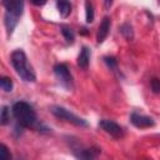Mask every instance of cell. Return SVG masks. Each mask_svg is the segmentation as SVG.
Listing matches in <instances>:
<instances>
[{"mask_svg":"<svg viewBox=\"0 0 160 160\" xmlns=\"http://www.w3.org/2000/svg\"><path fill=\"white\" fill-rule=\"evenodd\" d=\"M10 60H11V65H12L15 72L20 76L21 80H24L25 82H34L36 80L34 68L31 66V64L28 60L26 54L21 49L12 51Z\"/></svg>","mask_w":160,"mask_h":160,"instance_id":"cell-1","label":"cell"},{"mask_svg":"<svg viewBox=\"0 0 160 160\" xmlns=\"http://www.w3.org/2000/svg\"><path fill=\"white\" fill-rule=\"evenodd\" d=\"M12 116L22 128H38V118L34 108L26 101H16L11 108Z\"/></svg>","mask_w":160,"mask_h":160,"instance_id":"cell-2","label":"cell"},{"mask_svg":"<svg viewBox=\"0 0 160 160\" xmlns=\"http://www.w3.org/2000/svg\"><path fill=\"white\" fill-rule=\"evenodd\" d=\"M2 5L5 8L4 24L8 35H11L24 12V2L19 0H9V1H2Z\"/></svg>","mask_w":160,"mask_h":160,"instance_id":"cell-3","label":"cell"},{"mask_svg":"<svg viewBox=\"0 0 160 160\" xmlns=\"http://www.w3.org/2000/svg\"><path fill=\"white\" fill-rule=\"evenodd\" d=\"M51 112L58 118V119H61V120H65L68 122H71L72 125L75 126H80V128H86L89 124L85 119L82 118H79L78 115H75L74 112H71L70 110L65 109L64 106H52L51 108Z\"/></svg>","mask_w":160,"mask_h":160,"instance_id":"cell-4","label":"cell"},{"mask_svg":"<svg viewBox=\"0 0 160 160\" xmlns=\"http://www.w3.org/2000/svg\"><path fill=\"white\" fill-rule=\"evenodd\" d=\"M54 74L59 82L68 90H71L74 88V79L69 70V68L65 64H56L54 66Z\"/></svg>","mask_w":160,"mask_h":160,"instance_id":"cell-5","label":"cell"},{"mask_svg":"<svg viewBox=\"0 0 160 160\" xmlns=\"http://www.w3.org/2000/svg\"><path fill=\"white\" fill-rule=\"evenodd\" d=\"M99 126H100L106 134H109L110 136H112V138H115V139H120V138H122L124 134H125L124 129H122L118 122H115V121H112V120H109V119H102V120H100V121H99Z\"/></svg>","mask_w":160,"mask_h":160,"instance_id":"cell-6","label":"cell"},{"mask_svg":"<svg viewBox=\"0 0 160 160\" xmlns=\"http://www.w3.org/2000/svg\"><path fill=\"white\" fill-rule=\"evenodd\" d=\"M130 121L135 128H139V129H148L155 125V121L152 118L139 114V112H132L130 115Z\"/></svg>","mask_w":160,"mask_h":160,"instance_id":"cell-7","label":"cell"},{"mask_svg":"<svg viewBox=\"0 0 160 160\" xmlns=\"http://www.w3.org/2000/svg\"><path fill=\"white\" fill-rule=\"evenodd\" d=\"M72 152L76 156L78 160H95L96 151H94L91 148H84V146H72Z\"/></svg>","mask_w":160,"mask_h":160,"instance_id":"cell-8","label":"cell"},{"mask_svg":"<svg viewBox=\"0 0 160 160\" xmlns=\"http://www.w3.org/2000/svg\"><path fill=\"white\" fill-rule=\"evenodd\" d=\"M110 28H111V19L109 16H105L100 25H99V29H98V34H96V41L98 44H101L106 36L109 35V31H110Z\"/></svg>","mask_w":160,"mask_h":160,"instance_id":"cell-9","label":"cell"},{"mask_svg":"<svg viewBox=\"0 0 160 160\" xmlns=\"http://www.w3.org/2000/svg\"><path fill=\"white\" fill-rule=\"evenodd\" d=\"M90 58H91V51L88 46H82L80 50V54L78 56V65L81 69H88L89 62H90Z\"/></svg>","mask_w":160,"mask_h":160,"instance_id":"cell-10","label":"cell"},{"mask_svg":"<svg viewBox=\"0 0 160 160\" xmlns=\"http://www.w3.org/2000/svg\"><path fill=\"white\" fill-rule=\"evenodd\" d=\"M56 8L59 10V14L62 18H68L71 12V4L69 1H58L56 2Z\"/></svg>","mask_w":160,"mask_h":160,"instance_id":"cell-11","label":"cell"},{"mask_svg":"<svg viewBox=\"0 0 160 160\" xmlns=\"http://www.w3.org/2000/svg\"><path fill=\"white\" fill-rule=\"evenodd\" d=\"M60 30H61V34L64 35V38H65V40L68 41V42H74V40H75V32L69 28V26H66V25H61L60 26Z\"/></svg>","mask_w":160,"mask_h":160,"instance_id":"cell-12","label":"cell"},{"mask_svg":"<svg viewBox=\"0 0 160 160\" xmlns=\"http://www.w3.org/2000/svg\"><path fill=\"white\" fill-rule=\"evenodd\" d=\"M94 16H95V12H94V6L91 2L86 1L85 2V20L88 24L94 21Z\"/></svg>","mask_w":160,"mask_h":160,"instance_id":"cell-13","label":"cell"},{"mask_svg":"<svg viewBox=\"0 0 160 160\" xmlns=\"http://www.w3.org/2000/svg\"><path fill=\"white\" fill-rule=\"evenodd\" d=\"M0 86L1 89L5 91V92H10L12 91V88H14V84H12V80L8 76H2L0 79Z\"/></svg>","mask_w":160,"mask_h":160,"instance_id":"cell-14","label":"cell"},{"mask_svg":"<svg viewBox=\"0 0 160 160\" xmlns=\"http://www.w3.org/2000/svg\"><path fill=\"white\" fill-rule=\"evenodd\" d=\"M120 31H121V34L128 39V40H131L132 38H134V32H132V28H131V25L130 24H122L121 25V28H120Z\"/></svg>","mask_w":160,"mask_h":160,"instance_id":"cell-15","label":"cell"},{"mask_svg":"<svg viewBox=\"0 0 160 160\" xmlns=\"http://www.w3.org/2000/svg\"><path fill=\"white\" fill-rule=\"evenodd\" d=\"M0 120H1V125H6L9 122V120H10V110H9L8 106H2Z\"/></svg>","mask_w":160,"mask_h":160,"instance_id":"cell-16","label":"cell"},{"mask_svg":"<svg viewBox=\"0 0 160 160\" xmlns=\"http://www.w3.org/2000/svg\"><path fill=\"white\" fill-rule=\"evenodd\" d=\"M11 159V154L8 149V146L5 144L0 145V160H10Z\"/></svg>","mask_w":160,"mask_h":160,"instance_id":"cell-17","label":"cell"},{"mask_svg":"<svg viewBox=\"0 0 160 160\" xmlns=\"http://www.w3.org/2000/svg\"><path fill=\"white\" fill-rule=\"evenodd\" d=\"M104 60H105L106 65H108L112 71H118V62H116V60H115L112 56H105Z\"/></svg>","mask_w":160,"mask_h":160,"instance_id":"cell-18","label":"cell"},{"mask_svg":"<svg viewBox=\"0 0 160 160\" xmlns=\"http://www.w3.org/2000/svg\"><path fill=\"white\" fill-rule=\"evenodd\" d=\"M150 86H151V89H152V91L154 92H160V80L159 79H156V78H154L152 80H151V84H150Z\"/></svg>","mask_w":160,"mask_h":160,"instance_id":"cell-19","label":"cell"}]
</instances>
